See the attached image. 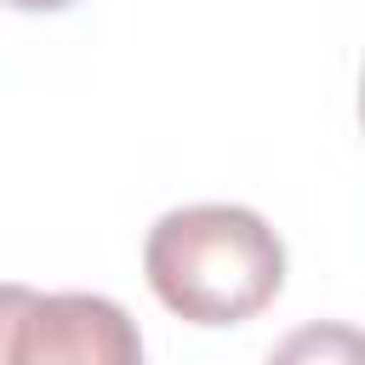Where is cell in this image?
I'll return each instance as SVG.
<instances>
[{
  "label": "cell",
  "mask_w": 365,
  "mask_h": 365,
  "mask_svg": "<svg viewBox=\"0 0 365 365\" xmlns=\"http://www.w3.org/2000/svg\"><path fill=\"white\" fill-rule=\"evenodd\" d=\"M143 268L177 319L240 325L279 297L285 245L245 205H182L148 228Z\"/></svg>",
  "instance_id": "obj_1"
},
{
  "label": "cell",
  "mask_w": 365,
  "mask_h": 365,
  "mask_svg": "<svg viewBox=\"0 0 365 365\" xmlns=\"http://www.w3.org/2000/svg\"><path fill=\"white\" fill-rule=\"evenodd\" d=\"M0 365H143V336L108 297L0 285Z\"/></svg>",
  "instance_id": "obj_2"
},
{
  "label": "cell",
  "mask_w": 365,
  "mask_h": 365,
  "mask_svg": "<svg viewBox=\"0 0 365 365\" xmlns=\"http://www.w3.org/2000/svg\"><path fill=\"white\" fill-rule=\"evenodd\" d=\"M268 365H365V331L336 325V319L297 325V331L268 354Z\"/></svg>",
  "instance_id": "obj_3"
},
{
  "label": "cell",
  "mask_w": 365,
  "mask_h": 365,
  "mask_svg": "<svg viewBox=\"0 0 365 365\" xmlns=\"http://www.w3.org/2000/svg\"><path fill=\"white\" fill-rule=\"evenodd\" d=\"M6 6H17V11H63L74 0H6Z\"/></svg>",
  "instance_id": "obj_4"
},
{
  "label": "cell",
  "mask_w": 365,
  "mask_h": 365,
  "mask_svg": "<svg viewBox=\"0 0 365 365\" xmlns=\"http://www.w3.org/2000/svg\"><path fill=\"white\" fill-rule=\"evenodd\" d=\"M359 120H365V74H359Z\"/></svg>",
  "instance_id": "obj_5"
}]
</instances>
